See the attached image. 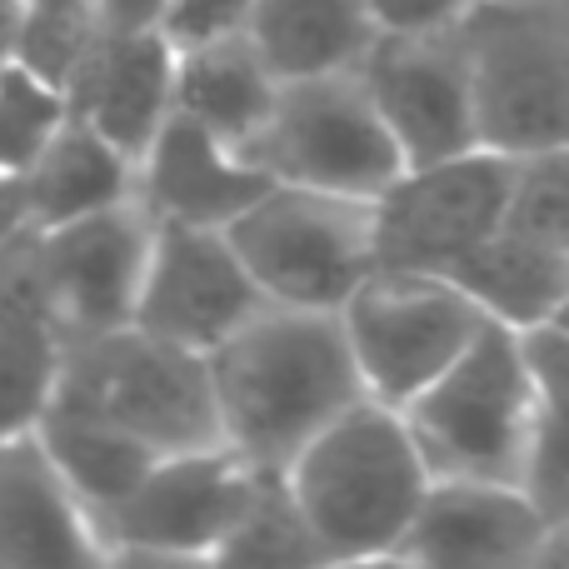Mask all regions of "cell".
Masks as SVG:
<instances>
[{"mask_svg":"<svg viewBox=\"0 0 569 569\" xmlns=\"http://www.w3.org/2000/svg\"><path fill=\"white\" fill-rule=\"evenodd\" d=\"M430 480L405 415L370 395L325 425L284 470L325 565L395 560Z\"/></svg>","mask_w":569,"mask_h":569,"instance_id":"2","label":"cell"},{"mask_svg":"<svg viewBox=\"0 0 569 569\" xmlns=\"http://www.w3.org/2000/svg\"><path fill=\"white\" fill-rule=\"evenodd\" d=\"M216 560H250V565H325L320 545H315L310 525H305L300 505H295L284 475L260 470L256 495H250L246 515L236 520L230 540L220 545Z\"/></svg>","mask_w":569,"mask_h":569,"instance_id":"23","label":"cell"},{"mask_svg":"<svg viewBox=\"0 0 569 569\" xmlns=\"http://www.w3.org/2000/svg\"><path fill=\"white\" fill-rule=\"evenodd\" d=\"M520 490L540 505L545 520H569V420H560V415L540 410V420H535Z\"/></svg>","mask_w":569,"mask_h":569,"instance_id":"28","label":"cell"},{"mask_svg":"<svg viewBox=\"0 0 569 569\" xmlns=\"http://www.w3.org/2000/svg\"><path fill=\"white\" fill-rule=\"evenodd\" d=\"M520 350H525V365H530L540 410L569 420V325L550 320V325H535V330H520Z\"/></svg>","mask_w":569,"mask_h":569,"instance_id":"29","label":"cell"},{"mask_svg":"<svg viewBox=\"0 0 569 569\" xmlns=\"http://www.w3.org/2000/svg\"><path fill=\"white\" fill-rule=\"evenodd\" d=\"M550 520L520 485L430 480L395 560L415 565H535Z\"/></svg>","mask_w":569,"mask_h":569,"instance_id":"16","label":"cell"},{"mask_svg":"<svg viewBox=\"0 0 569 569\" xmlns=\"http://www.w3.org/2000/svg\"><path fill=\"white\" fill-rule=\"evenodd\" d=\"M260 470L230 445L160 455L150 475L96 520V535L110 555L146 560H216L236 520L256 495Z\"/></svg>","mask_w":569,"mask_h":569,"instance_id":"10","label":"cell"},{"mask_svg":"<svg viewBox=\"0 0 569 569\" xmlns=\"http://www.w3.org/2000/svg\"><path fill=\"white\" fill-rule=\"evenodd\" d=\"M276 90L280 76L260 56L250 30H230V36L176 50V110L216 130L236 150L266 126Z\"/></svg>","mask_w":569,"mask_h":569,"instance_id":"19","label":"cell"},{"mask_svg":"<svg viewBox=\"0 0 569 569\" xmlns=\"http://www.w3.org/2000/svg\"><path fill=\"white\" fill-rule=\"evenodd\" d=\"M56 405L100 415L156 445L160 455L226 445L210 360L140 325H116L60 345Z\"/></svg>","mask_w":569,"mask_h":569,"instance_id":"3","label":"cell"},{"mask_svg":"<svg viewBox=\"0 0 569 569\" xmlns=\"http://www.w3.org/2000/svg\"><path fill=\"white\" fill-rule=\"evenodd\" d=\"M26 16H30L26 0H0V66L16 60L20 36H26Z\"/></svg>","mask_w":569,"mask_h":569,"instance_id":"34","label":"cell"},{"mask_svg":"<svg viewBox=\"0 0 569 569\" xmlns=\"http://www.w3.org/2000/svg\"><path fill=\"white\" fill-rule=\"evenodd\" d=\"M166 0H100V26L130 30V26H160Z\"/></svg>","mask_w":569,"mask_h":569,"instance_id":"32","label":"cell"},{"mask_svg":"<svg viewBox=\"0 0 569 569\" xmlns=\"http://www.w3.org/2000/svg\"><path fill=\"white\" fill-rule=\"evenodd\" d=\"M260 305H270L266 290L236 256L226 230L156 226L130 325L206 355L230 330H240Z\"/></svg>","mask_w":569,"mask_h":569,"instance_id":"12","label":"cell"},{"mask_svg":"<svg viewBox=\"0 0 569 569\" xmlns=\"http://www.w3.org/2000/svg\"><path fill=\"white\" fill-rule=\"evenodd\" d=\"M206 360L220 435L266 475H284L325 425L365 400V375L340 310L270 300L216 350H206Z\"/></svg>","mask_w":569,"mask_h":569,"instance_id":"1","label":"cell"},{"mask_svg":"<svg viewBox=\"0 0 569 569\" xmlns=\"http://www.w3.org/2000/svg\"><path fill=\"white\" fill-rule=\"evenodd\" d=\"M66 96L70 116H80L110 146L140 160L150 140L160 136V126L176 116V46L160 26H100L80 70L70 76Z\"/></svg>","mask_w":569,"mask_h":569,"instance_id":"14","label":"cell"},{"mask_svg":"<svg viewBox=\"0 0 569 569\" xmlns=\"http://www.w3.org/2000/svg\"><path fill=\"white\" fill-rule=\"evenodd\" d=\"M340 320L365 375V395L405 410L425 385H435L470 350L490 315L450 276L375 270L345 300Z\"/></svg>","mask_w":569,"mask_h":569,"instance_id":"8","label":"cell"},{"mask_svg":"<svg viewBox=\"0 0 569 569\" xmlns=\"http://www.w3.org/2000/svg\"><path fill=\"white\" fill-rule=\"evenodd\" d=\"M480 146L505 156L569 146V26L535 6H465Z\"/></svg>","mask_w":569,"mask_h":569,"instance_id":"7","label":"cell"},{"mask_svg":"<svg viewBox=\"0 0 569 569\" xmlns=\"http://www.w3.org/2000/svg\"><path fill=\"white\" fill-rule=\"evenodd\" d=\"M36 435L50 450L56 470L66 475V485L76 490V500L86 505L90 525L106 510H116L150 475V465L160 460V450L146 445L140 435L120 430V425L100 420V415L70 410V405H50L46 420L36 425Z\"/></svg>","mask_w":569,"mask_h":569,"instance_id":"22","label":"cell"},{"mask_svg":"<svg viewBox=\"0 0 569 569\" xmlns=\"http://www.w3.org/2000/svg\"><path fill=\"white\" fill-rule=\"evenodd\" d=\"M360 76L385 126L405 150V166H430L480 146L470 46L460 20L430 30H380Z\"/></svg>","mask_w":569,"mask_h":569,"instance_id":"11","label":"cell"},{"mask_svg":"<svg viewBox=\"0 0 569 569\" xmlns=\"http://www.w3.org/2000/svg\"><path fill=\"white\" fill-rule=\"evenodd\" d=\"M505 226L535 240L569 246V146L515 156V186Z\"/></svg>","mask_w":569,"mask_h":569,"instance_id":"27","label":"cell"},{"mask_svg":"<svg viewBox=\"0 0 569 569\" xmlns=\"http://www.w3.org/2000/svg\"><path fill=\"white\" fill-rule=\"evenodd\" d=\"M60 335L0 325V445L30 435L56 405Z\"/></svg>","mask_w":569,"mask_h":569,"instance_id":"24","label":"cell"},{"mask_svg":"<svg viewBox=\"0 0 569 569\" xmlns=\"http://www.w3.org/2000/svg\"><path fill=\"white\" fill-rule=\"evenodd\" d=\"M250 6H256V0H166V10H160V30L170 36L176 50H186V46H200V40L246 30Z\"/></svg>","mask_w":569,"mask_h":569,"instance_id":"30","label":"cell"},{"mask_svg":"<svg viewBox=\"0 0 569 569\" xmlns=\"http://www.w3.org/2000/svg\"><path fill=\"white\" fill-rule=\"evenodd\" d=\"M450 280L510 330H535V325L569 320V246L535 240L520 230H495L485 246H475Z\"/></svg>","mask_w":569,"mask_h":569,"instance_id":"18","label":"cell"},{"mask_svg":"<svg viewBox=\"0 0 569 569\" xmlns=\"http://www.w3.org/2000/svg\"><path fill=\"white\" fill-rule=\"evenodd\" d=\"M470 0H370L380 30H430L465 16Z\"/></svg>","mask_w":569,"mask_h":569,"instance_id":"31","label":"cell"},{"mask_svg":"<svg viewBox=\"0 0 569 569\" xmlns=\"http://www.w3.org/2000/svg\"><path fill=\"white\" fill-rule=\"evenodd\" d=\"M26 6L30 16L16 60L56 86H70L90 40L100 36V0H26Z\"/></svg>","mask_w":569,"mask_h":569,"instance_id":"26","label":"cell"},{"mask_svg":"<svg viewBox=\"0 0 569 569\" xmlns=\"http://www.w3.org/2000/svg\"><path fill=\"white\" fill-rule=\"evenodd\" d=\"M266 180L380 200L400 180L405 150L385 126L360 66L280 80L266 126L240 146Z\"/></svg>","mask_w":569,"mask_h":569,"instance_id":"5","label":"cell"},{"mask_svg":"<svg viewBox=\"0 0 569 569\" xmlns=\"http://www.w3.org/2000/svg\"><path fill=\"white\" fill-rule=\"evenodd\" d=\"M106 560L86 505L56 470L40 435L0 445V565L20 569H76Z\"/></svg>","mask_w":569,"mask_h":569,"instance_id":"17","label":"cell"},{"mask_svg":"<svg viewBox=\"0 0 569 569\" xmlns=\"http://www.w3.org/2000/svg\"><path fill=\"white\" fill-rule=\"evenodd\" d=\"M150 236H156V220L146 216L140 200L90 210V216L66 220V226H40L60 345L76 340V335L130 325Z\"/></svg>","mask_w":569,"mask_h":569,"instance_id":"13","label":"cell"},{"mask_svg":"<svg viewBox=\"0 0 569 569\" xmlns=\"http://www.w3.org/2000/svg\"><path fill=\"white\" fill-rule=\"evenodd\" d=\"M515 156L475 146L465 156L405 166L375 200V260L380 270L450 276L475 246L505 230Z\"/></svg>","mask_w":569,"mask_h":569,"instance_id":"9","label":"cell"},{"mask_svg":"<svg viewBox=\"0 0 569 569\" xmlns=\"http://www.w3.org/2000/svg\"><path fill=\"white\" fill-rule=\"evenodd\" d=\"M535 565H569V520H550L540 550H535Z\"/></svg>","mask_w":569,"mask_h":569,"instance_id":"35","label":"cell"},{"mask_svg":"<svg viewBox=\"0 0 569 569\" xmlns=\"http://www.w3.org/2000/svg\"><path fill=\"white\" fill-rule=\"evenodd\" d=\"M26 220H30V210H26V186H20V176H6V170H0V240L16 236Z\"/></svg>","mask_w":569,"mask_h":569,"instance_id":"33","label":"cell"},{"mask_svg":"<svg viewBox=\"0 0 569 569\" xmlns=\"http://www.w3.org/2000/svg\"><path fill=\"white\" fill-rule=\"evenodd\" d=\"M415 445L435 480H495L520 485L540 395L520 350V330L485 325L475 345L405 405Z\"/></svg>","mask_w":569,"mask_h":569,"instance_id":"4","label":"cell"},{"mask_svg":"<svg viewBox=\"0 0 569 569\" xmlns=\"http://www.w3.org/2000/svg\"><path fill=\"white\" fill-rule=\"evenodd\" d=\"M270 180L236 146L190 116H170L150 150L136 160V200L156 226H210L226 230Z\"/></svg>","mask_w":569,"mask_h":569,"instance_id":"15","label":"cell"},{"mask_svg":"<svg viewBox=\"0 0 569 569\" xmlns=\"http://www.w3.org/2000/svg\"><path fill=\"white\" fill-rule=\"evenodd\" d=\"M20 186H26L30 226H66L90 210L136 200V160L110 146L96 126L70 116L36 166L20 176Z\"/></svg>","mask_w":569,"mask_h":569,"instance_id":"21","label":"cell"},{"mask_svg":"<svg viewBox=\"0 0 569 569\" xmlns=\"http://www.w3.org/2000/svg\"><path fill=\"white\" fill-rule=\"evenodd\" d=\"M250 40L280 80L355 70L380 36L370 0H256Z\"/></svg>","mask_w":569,"mask_h":569,"instance_id":"20","label":"cell"},{"mask_svg":"<svg viewBox=\"0 0 569 569\" xmlns=\"http://www.w3.org/2000/svg\"><path fill=\"white\" fill-rule=\"evenodd\" d=\"M226 240L276 305L345 310L380 270L375 260V200L270 180L226 226Z\"/></svg>","mask_w":569,"mask_h":569,"instance_id":"6","label":"cell"},{"mask_svg":"<svg viewBox=\"0 0 569 569\" xmlns=\"http://www.w3.org/2000/svg\"><path fill=\"white\" fill-rule=\"evenodd\" d=\"M66 120H70L66 86L46 80L40 70L20 66V60L0 66V170L6 176H26Z\"/></svg>","mask_w":569,"mask_h":569,"instance_id":"25","label":"cell"}]
</instances>
